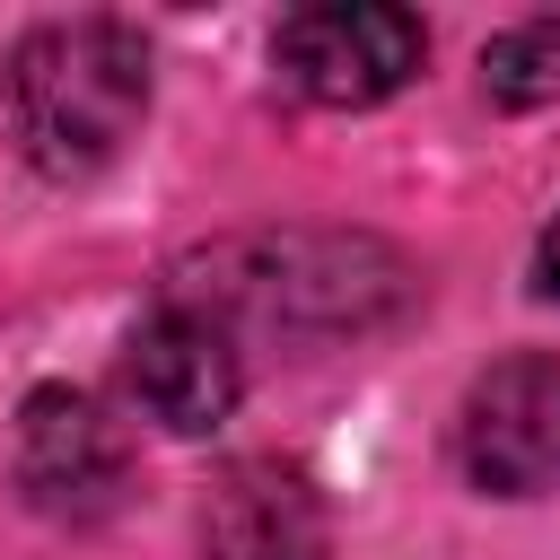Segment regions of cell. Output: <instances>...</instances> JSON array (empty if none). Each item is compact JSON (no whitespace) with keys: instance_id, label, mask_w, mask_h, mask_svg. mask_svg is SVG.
<instances>
[{"instance_id":"obj_4","label":"cell","mask_w":560,"mask_h":560,"mask_svg":"<svg viewBox=\"0 0 560 560\" xmlns=\"http://www.w3.org/2000/svg\"><path fill=\"white\" fill-rule=\"evenodd\" d=\"M455 455H464L472 490H490V499L560 490V359L516 350L490 376H472L464 420H455Z\"/></svg>"},{"instance_id":"obj_7","label":"cell","mask_w":560,"mask_h":560,"mask_svg":"<svg viewBox=\"0 0 560 560\" xmlns=\"http://www.w3.org/2000/svg\"><path fill=\"white\" fill-rule=\"evenodd\" d=\"M481 79H490L499 105L560 96V18H525V26H508V35L481 52Z\"/></svg>"},{"instance_id":"obj_8","label":"cell","mask_w":560,"mask_h":560,"mask_svg":"<svg viewBox=\"0 0 560 560\" xmlns=\"http://www.w3.org/2000/svg\"><path fill=\"white\" fill-rule=\"evenodd\" d=\"M534 289L560 306V219H551V228H542V245H534Z\"/></svg>"},{"instance_id":"obj_3","label":"cell","mask_w":560,"mask_h":560,"mask_svg":"<svg viewBox=\"0 0 560 560\" xmlns=\"http://www.w3.org/2000/svg\"><path fill=\"white\" fill-rule=\"evenodd\" d=\"M18 490L61 525H96L131 499V438L96 394L35 385L18 411Z\"/></svg>"},{"instance_id":"obj_1","label":"cell","mask_w":560,"mask_h":560,"mask_svg":"<svg viewBox=\"0 0 560 560\" xmlns=\"http://www.w3.org/2000/svg\"><path fill=\"white\" fill-rule=\"evenodd\" d=\"M0 88L44 175H96L149 114V52L122 18H44L18 35Z\"/></svg>"},{"instance_id":"obj_5","label":"cell","mask_w":560,"mask_h":560,"mask_svg":"<svg viewBox=\"0 0 560 560\" xmlns=\"http://www.w3.org/2000/svg\"><path fill=\"white\" fill-rule=\"evenodd\" d=\"M131 402L166 429V438H201L236 411L245 394V359H236V324L201 298H166L140 332H131Z\"/></svg>"},{"instance_id":"obj_2","label":"cell","mask_w":560,"mask_h":560,"mask_svg":"<svg viewBox=\"0 0 560 560\" xmlns=\"http://www.w3.org/2000/svg\"><path fill=\"white\" fill-rule=\"evenodd\" d=\"M429 35L411 9H376V0H332V9H289L271 35V70L306 96V105H376L420 70Z\"/></svg>"},{"instance_id":"obj_6","label":"cell","mask_w":560,"mask_h":560,"mask_svg":"<svg viewBox=\"0 0 560 560\" xmlns=\"http://www.w3.org/2000/svg\"><path fill=\"white\" fill-rule=\"evenodd\" d=\"M201 560H332L315 481L271 455L228 464L201 499Z\"/></svg>"}]
</instances>
